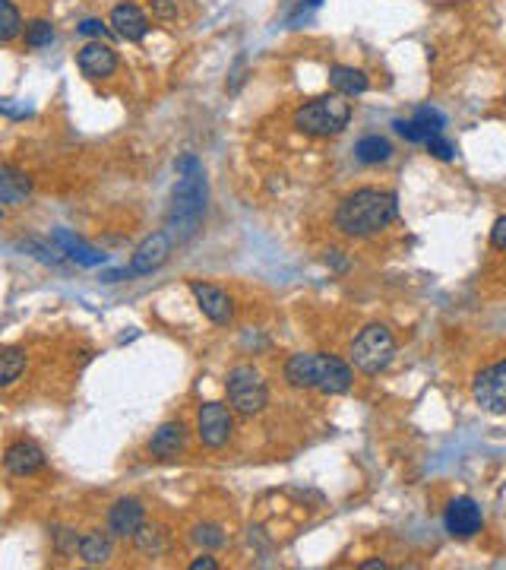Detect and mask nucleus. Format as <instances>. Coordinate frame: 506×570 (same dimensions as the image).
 I'll use <instances>...</instances> for the list:
<instances>
[{"mask_svg": "<svg viewBox=\"0 0 506 570\" xmlns=\"http://www.w3.org/2000/svg\"><path fill=\"white\" fill-rule=\"evenodd\" d=\"M471 399L487 415H506V355L481 364L471 378Z\"/></svg>", "mask_w": 506, "mask_h": 570, "instance_id": "423d86ee", "label": "nucleus"}, {"mask_svg": "<svg viewBox=\"0 0 506 570\" xmlns=\"http://www.w3.org/2000/svg\"><path fill=\"white\" fill-rule=\"evenodd\" d=\"M351 384H355V370L349 362H342L339 355L317 352V390L339 396V393H349Z\"/></svg>", "mask_w": 506, "mask_h": 570, "instance_id": "1a4fd4ad", "label": "nucleus"}, {"mask_svg": "<svg viewBox=\"0 0 506 570\" xmlns=\"http://www.w3.org/2000/svg\"><path fill=\"white\" fill-rule=\"evenodd\" d=\"M392 127L399 130L408 142H428L430 136H437L443 130V114L437 111V108H418L414 118H408V121H402L399 118Z\"/></svg>", "mask_w": 506, "mask_h": 570, "instance_id": "2eb2a0df", "label": "nucleus"}, {"mask_svg": "<svg viewBox=\"0 0 506 570\" xmlns=\"http://www.w3.org/2000/svg\"><path fill=\"white\" fill-rule=\"evenodd\" d=\"M428 150H430V156H437L440 162H449V159H453V152H456V150H453V142L443 140L440 134L430 136V140H428Z\"/></svg>", "mask_w": 506, "mask_h": 570, "instance_id": "cd10ccee", "label": "nucleus"}, {"mask_svg": "<svg viewBox=\"0 0 506 570\" xmlns=\"http://www.w3.org/2000/svg\"><path fill=\"white\" fill-rule=\"evenodd\" d=\"M190 570H219V561H215V558H209V555H200L197 561L190 564Z\"/></svg>", "mask_w": 506, "mask_h": 570, "instance_id": "2f4dec72", "label": "nucleus"}, {"mask_svg": "<svg viewBox=\"0 0 506 570\" xmlns=\"http://www.w3.org/2000/svg\"><path fill=\"white\" fill-rule=\"evenodd\" d=\"M178 184L172 191V209H168V235L178 244L200 232L206 216V175L197 156L178 159Z\"/></svg>", "mask_w": 506, "mask_h": 570, "instance_id": "f257e3e1", "label": "nucleus"}, {"mask_svg": "<svg viewBox=\"0 0 506 570\" xmlns=\"http://www.w3.org/2000/svg\"><path fill=\"white\" fill-rule=\"evenodd\" d=\"M193 542L203 545V549H221L229 542V535L221 533V526H215V523H203V526L193 529Z\"/></svg>", "mask_w": 506, "mask_h": 570, "instance_id": "bb28decb", "label": "nucleus"}, {"mask_svg": "<svg viewBox=\"0 0 506 570\" xmlns=\"http://www.w3.org/2000/svg\"><path fill=\"white\" fill-rule=\"evenodd\" d=\"M26 374V352L22 349H4L0 355V384L13 387Z\"/></svg>", "mask_w": 506, "mask_h": 570, "instance_id": "5701e85b", "label": "nucleus"}, {"mask_svg": "<svg viewBox=\"0 0 506 570\" xmlns=\"http://www.w3.org/2000/svg\"><path fill=\"white\" fill-rule=\"evenodd\" d=\"M357 567H361V570H383L386 561H383V558H371V561H361Z\"/></svg>", "mask_w": 506, "mask_h": 570, "instance_id": "473e14b6", "label": "nucleus"}, {"mask_svg": "<svg viewBox=\"0 0 506 570\" xmlns=\"http://www.w3.org/2000/svg\"><path fill=\"white\" fill-rule=\"evenodd\" d=\"M355 156H357V162H364V165H380V162H390L392 159V146L386 136L371 134V136H361V140H357Z\"/></svg>", "mask_w": 506, "mask_h": 570, "instance_id": "4be33fe9", "label": "nucleus"}, {"mask_svg": "<svg viewBox=\"0 0 506 570\" xmlns=\"http://www.w3.org/2000/svg\"><path fill=\"white\" fill-rule=\"evenodd\" d=\"M111 26L127 42H143L146 32H149V20H146V13L136 4H117L111 10Z\"/></svg>", "mask_w": 506, "mask_h": 570, "instance_id": "dca6fc26", "label": "nucleus"}, {"mask_svg": "<svg viewBox=\"0 0 506 570\" xmlns=\"http://www.w3.org/2000/svg\"><path fill=\"white\" fill-rule=\"evenodd\" d=\"M320 4H323V0H310V7H320Z\"/></svg>", "mask_w": 506, "mask_h": 570, "instance_id": "72a5a7b5", "label": "nucleus"}, {"mask_svg": "<svg viewBox=\"0 0 506 570\" xmlns=\"http://www.w3.org/2000/svg\"><path fill=\"white\" fill-rule=\"evenodd\" d=\"M136 549L146 551V555H162L165 549H168V533H162L158 526H149V523H143V529L133 535Z\"/></svg>", "mask_w": 506, "mask_h": 570, "instance_id": "393cba45", "label": "nucleus"}, {"mask_svg": "<svg viewBox=\"0 0 506 570\" xmlns=\"http://www.w3.org/2000/svg\"><path fill=\"white\" fill-rule=\"evenodd\" d=\"M399 219V197L380 187H361L349 193L335 209V228L349 238L380 235Z\"/></svg>", "mask_w": 506, "mask_h": 570, "instance_id": "f03ea898", "label": "nucleus"}, {"mask_svg": "<svg viewBox=\"0 0 506 570\" xmlns=\"http://www.w3.org/2000/svg\"><path fill=\"white\" fill-rule=\"evenodd\" d=\"M443 523H446V533L456 535V539H471V535L481 533L485 526V517H481V507L471 498H456L443 513Z\"/></svg>", "mask_w": 506, "mask_h": 570, "instance_id": "9b49d317", "label": "nucleus"}, {"mask_svg": "<svg viewBox=\"0 0 506 570\" xmlns=\"http://www.w3.org/2000/svg\"><path fill=\"white\" fill-rule=\"evenodd\" d=\"M76 551L89 567H99V564H105L108 558H111V535L108 533H86L83 539H79Z\"/></svg>", "mask_w": 506, "mask_h": 570, "instance_id": "aec40b11", "label": "nucleus"}, {"mask_svg": "<svg viewBox=\"0 0 506 570\" xmlns=\"http://www.w3.org/2000/svg\"><path fill=\"white\" fill-rule=\"evenodd\" d=\"M146 523V510L136 498H121L108 510V533L117 539H133Z\"/></svg>", "mask_w": 506, "mask_h": 570, "instance_id": "f8f14e48", "label": "nucleus"}, {"mask_svg": "<svg viewBox=\"0 0 506 570\" xmlns=\"http://www.w3.org/2000/svg\"><path fill=\"white\" fill-rule=\"evenodd\" d=\"M4 466H7L10 476H36V472L44 469V450L32 441H16L4 453Z\"/></svg>", "mask_w": 506, "mask_h": 570, "instance_id": "ddd939ff", "label": "nucleus"}, {"mask_svg": "<svg viewBox=\"0 0 506 570\" xmlns=\"http://www.w3.org/2000/svg\"><path fill=\"white\" fill-rule=\"evenodd\" d=\"M225 393H229V403L237 415L250 419V415H260L269 403V390H266V380L260 378V370L253 364H237L229 370V380H225Z\"/></svg>", "mask_w": 506, "mask_h": 570, "instance_id": "20e7f679", "label": "nucleus"}, {"mask_svg": "<svg viewBox=\"0 0 506 570\" xmlns=\"http://www.w3.org/2000/svg\"><path fill=\"white\" fill-rule=\"evenodd\" d=\"M152 13H156L158 20H174V16H178V7H174L172 0H152Z\"/></svg>", "mask_w": 506, "mask_h": 570, "instance_id": "c756f323", "label": "nucleus"}, {"mask_svg": "<svg viewBox=\"0 0 506 570\" xmlns=\"http://www.w3.org/2000/svg\"><path fill=\"white\" fill-rule=\"evenodd\" d=\"M29 191H32V181L26 178L20 168H13V165H4V168H0V200H4L7 207L22 203Z\"/></svg>", "mask_w": 506, "mask_h": 570, "instance_id": "a211bd4d", "label": "nucleus"}, {"mask_svg": "<svg viewBox=\"0 0 506 570\" xmlns=\"http://www.w3.org/2000/svg\"><path fill=\"white\" fill-rule=\"evenodd\" d=\"M190 292L193 298H197V305H200V311L206 314L213 323L229 327V323L235 321V301H231V295L225 292V289L200 282V279H190Z\"/></svg>", "mask_w": 506, "mask_h": 570, "instance_id": "6e6552de", "label": "nucleus"}, {"mask_svg": "<svg viewBox=\"0 0 506 570\" xmlns=\"http://www.w3.org/2000/svg\"><path fill=\"white\" fill-rule=\"evenodd\" d=\"M76 64H79V70H83V77L105 79V77H111V73L117 70V54H115V48H111V45L92 42V45H86V48H79Z\"/></svg>", "mask_w": 506, "mask_h": 570, "instance_id": "4468645a", "label": "nucleus"}, {"mask_svg": "<svg viewBox=\"0 0 506 570\" xmlns=\"http://www.w3.org/2000/svg\"><path fill=\"white\" fill-rule=\"evenodd\" d=\"M231 425H235V421H231V409L221 406V403H206V406H200V412H197V437H200V444L209 450H221L229 444Z\"/></svg>", "mask_w": 506, "mask_h": 570, "instance_id": "0eeeda50", "label": "nucleus"}, {"mask_svg": "<svg viewBox=\"0 0 506 570\" xmlns=\"http://www.w3.org/2000/svg\"><path fill=\"white\" fill-rule=\"evenodd\" d=\"M54 42V26L48 20H32L26 26V45L29 48H44V45Z\"/></svg>", "mask_w": 506, "mask_h": 570, "instance_id": "a878e982", "label": "nucleus"}, {"mask_svg": "<svg viewBox=\"0 0 506 570\" xmlns=\"http://www.w3.org/2000/svg\"><path fill=\"white\" fill-rule=\"evenodd\" d=\"M396 355V339L383 323H371L357 333V339L351 342V364H355L361 374H380L386 364Z\"/></svg>", "mask_w": 506, "mask_h": 570, "instance_id": "39448f33", "label": "nucleus"}, {"mask_svg": "<svg viewBox=\"0 0 506 570\" xmlns=\"http://www.w3.org/2000/svg\"><path fill=\"white\" fill-rule=\"evenodd\" d=\"M329 83H333L335 93H342V95L367 93V73L357 70V67H345V64L329 67Z\"/></svg>", "mask_w": 506, "mask_h": 570, "instance_id": "6ab92c4d", "label": "nucleus"}, {"mask_svg": "<svg viewBox=\"0 0 506 570\" xmlns=\"http://www.w3.org/2000/svg\"><path fill=\"white\" fill-rule=\"evenodd\" d=\"M54 241H58L60 250H64L67 256H73L79 266H99V264H105V254H99V250L89 248L86 241H79V238L67 235V232H58V235H54Z\"/></svg>", "mask_w": 506, "mask_h": 570, "instance_id": "412c9836", "label": "nucleus"}, {"mask_svg": "<svg viewBox=\"0 0 506 570\" xmlns=\"http://www.w3.org/2000/svg\"><path fill=\"white\" fill-rule=\"evenodd\" d=\"M184 450H187L184 421H165L149 441V453L162 456V460H174V456L184 453Z\"/></svg>", "mask_w": 506, "mask_h": 570, "instance_id": "f3484780", "label": "nucleus"}, {"mask_svg": "<svg viewBox=\"0 0 506 570\" xmlns=\"http://www.w3.org/2000/svg\"><path fill=\"white\" fill-rule=\"evenodd\" d=\"M351 121V105L342 99V93L320 95V99L307 102L294 111V127L310 136H335L342 134Z\"/></svg>", "mask_w": 506, "mask_h": 570, "instance_id": "7ed1b4c3", "label": "nucleus"}, {"mask_svg": "<svg viewBox=\"0 0 506 570\" xmlns=\"http://www.w3.org/2000/svg\"><path fill=\"white\" fill-rule=\"evenodd\" d=\"M172 248H174V238L168 235V232H152V235L136 248V254L130 256V276H149V273H156L158 266L168 260Z\"/></svg>", "mask_w": 506, "mask_h": 570, "instance_id": "9d476101", "label": "nucleus"}, {"mask_svg": "<svg viewBox=\"0 0 506 570\" xmlns=\"http://www.w3.org/2000/svg\"><path fill=\"white\" fill-rule=\"evenodd\" d=\"M491 244L497 250H506V216H500L497 222H494V228H491Z\"/></svg>", "mask_w": 506, "mask_h": 570, "instance_id": "c85d7f7f", "label": "nucleus"}, {"mask_svg": "<svg viewBox=\"0 0 506 570\" xmlns=\"http://www.w3.org/2000/svg\"><path fill=\"white\" fill-rule=\"evenodd\" d=\"M22 32V16L13 0H0V42L10 45Z\"/></svg>", "mask_w": 506, "mask_h": 570, "instance_id": "b1692460", "label": "nucleus"}, {"mask_svg": "<svg viewBox=\"0 0 506 570\" xmlns=\"http://www.w3.org/2000/svg\"><path fill=\"white\" fill-rule=\"evenodd\" d=\"M79 36H108V26H101V20H83L79 22Z\"/></svg>", "mask_w": 506, "mask_h": 570, "instance_id": "7c9ffc66", "label": "nucleus"}]
</instances>
